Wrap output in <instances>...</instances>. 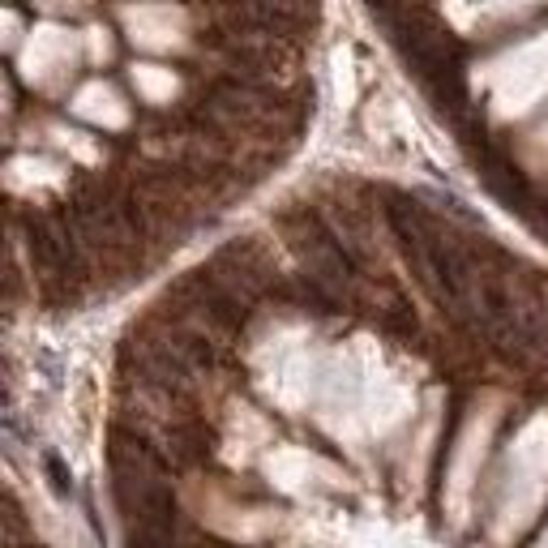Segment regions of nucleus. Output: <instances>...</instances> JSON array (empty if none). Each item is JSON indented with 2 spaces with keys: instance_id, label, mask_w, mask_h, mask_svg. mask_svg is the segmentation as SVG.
Segmentation results:
<instances>
[]
</instances>
